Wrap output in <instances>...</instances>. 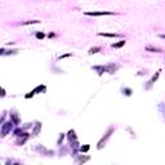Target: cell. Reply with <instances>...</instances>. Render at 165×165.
Returning <instances> with one entry per match:
<instances>
[{
  "label": "cell",
  "mask_w": 165,
  "mask_h": 165,
  "mask_svg": "<svg viewBox=\"0 0 165 165\" xmlns=\"http://www.w3.org/2000/svg\"><path fill=\"white\" fill-rule=\"evenodd\" d=\"M147 52H155V53H161V49L159 48H152V47H146Z\"/></svg>",
  "instance_id": "8fae6325"
},
{
  "label": "cell",
  "mask_w": 165,
  "mask_h": 165,
  "mask_svg": "<svg viewBox=\"0 0 165 165\" xmlns=\"http://www.w3.org/2000/svg\"><path fill=\"white\" fill-rule=\"evenodd\" d=\"M160 37H161V39H164V40H165V35H164V34H161V35H160Z\"/></svg>",
  "instance_id": "ffe728a7"
},
{
  "label": "cell",
  "mask_w": 165,
  "mask_h": 165,
  "mask_svg": "<svg viewBox=\"0 0 165 165\" xmlns=\"http://www.w3.org/2000/svg\"><path fill=\"white\" fill-rule=\"evenodd\" d=\"M44 36H45V35H44L43 32H37V34H36V37H37V39H43Z\"/></svg>",
  "instance_id": "e0dca14e"
},
{
  "label": "cell",
  "mask_w": 165,
  "mask_h": 165,
  "mask_svg": "<svg viewBox=\"0 0 165 165\" xmlns=\"http://www.w3.org/2000/svg\"><path fill=\"white\" fill-rule=\"evenodd\" d=\"M99 36H107V37H117L120 36L119 34H107V32H98Z\"/></svg>",
  "instance_id": "9c48e42d"
},
{
  "label": "cell",
  "mask_w": 165,
  "mask_h": 165,
  "mask_svg": "<svg viewBox=\"0 0 165 165\" xmlns=\"http://www.w3.org/2000/svg\"><path fill=\"white\" fill-rule=\"evenodd\" d=\"M36 23H40V21H39V19H34V21H25V22H22L21 25L26 26V25H36Z\"/></svg>",
  "instance_id": "ba28073f"
},
{
  "label": "cell",
  "mask_w": 165,
  "mask_h": 165,
  "mask_svg": "<svg viewBox=\"0 0 165 165\" xmlns=\"http://www.w3.org/2000/svg\"><path fill=\"white\" fill-rule=\"evenodd\" d=\"M12 124H14L13 121H9V123H3V125H1V137H5L6 134H8L10 130H12V128H13V125Z\"/></svg>",
  "instance_id": "7a4b0ae2"
},
{
  "label": "cell",
  "mask_w": 165,
  "mask_h": 165,
  "mask_svg": "<svg viewBox=\"0 0 165 165\" xmlns=\"http://www.w3.org/2000/svg\"><path fill=\"white\" fill-rule=\"evenodd\" d=\"M106 67H107V72L114 74V72L117 70V67H119V66H117V65H115V66H114V65H108V66H106Z\"/></svg>",
  "instance_id": "8992f818"
},
{
  "label": "cell",
  "mask_w": 165,
  "mask_h": 165,
  "mask_svg": "<svg viewBox=\"0 0 165 165\" xmlns=\"http://www.w3.org/2000/svg\"><path fill=\"white\" fill-rule=\"evenodd\" d=\"M86 16H112L116 14L114 12H107V10H101V12H85Z\"/></svg>",
  "instance_id": "3957f363"
},
{
  "label": "cell",
  "mask_w": 165,
  "mask_h": 165,
  "mask_svg": "<svg viewBox=\"0 0 165 165\" xmlns=\"http://www.w3.org/2000/svg\"><path fill=\"white\" fill-rule=\"evenodd\" d=\"M99 50H101V47H94V48H90V49H89V54H95V53H98Z\"/></svg>",
  "instance_id": "7c38bea8"
},
{
  "label": "cell",
  "mask_w": 165,
  "mask_h": 165,
  "mask_svg": "<svg viewBox=\"0 0 165 165\" xmlns=\"http://www.w3.org/2000/svg\"><path fill=\"white\" fill-rule=\"evenodd\" d=\"M70 56H72V54H65V56H61V57H59V59H62V58H65V57H70Z\"/></svg>",
  "instance_id": "d6986e66"
},
{
  "label": "cell",
  "mask_w": 165,
  "mask_h": 165,
  "mask_svg": "<svg viewBox=\"0 0 165 165\" xmlns=\"http://www.w3.org/2000/svg\"><path fill=\"white\" fill-rule=\"evenodd\" d=\"M112 132H114V128H110V129L107 130V133L104 134V137H103V138H102V139L98 142V146H97V148H98V150H101L102 147H104V146H106V142H107V141H108V138L111 137V133H112Z\"/></svg>",
  "instance_id": "6da1fadb"
},
{
  "label": "cell",
  "mask_w": 165,
  "mask_h": 165,
  "mask_svg": "<svg viewBox=\"0 0 165 165\" xmlns=\"http://www.w3.org/2000/svg\"><path fill=\"white\" fill-rule=\"evenodd\" d=\"M45 92V85H39V86H36L35 89H34V92L35 93H37V92Z\"/></svg>",
  "instance_id": "5bb4252c"
},
{
  "label": "cell",
  "mask_w": 165,
  "mask_h": 165,
  "mask_svg": "<svg viewBox=\"0 0 165 165\" xmlns=\"http://www.w3.org/2000/svg\"><path fill=\"white\" fill-rule=\"evenodd\" d=\"M123 90H125V94H126V95H130V94H132V90H130V89H128V88L123 89Z\"/></svg>",
  "instance_id": "ac0fdd59"
},
{
  "label": "cell",
  "mask_w": 165,
  "mask_h": 165,
  "mask_svg": "<svg viewBox=\"0 0 165 165\" xmlns=\"http://www.w3.org/2000/svg\"><path fill=\"white\" fill-rule=\"evenodd\" d=\"M88 150H89V145H85V146H81L80 147V151L81 152H86Z\"/></svg>",
  "instance_id": "2e32d148"
},
{
  "label": "cell",
  "mask_w": 165,
  "mask_h": 165,
  "mask_svg": "<svg viewBox=\"0 0 165 165\" xmlns=\"http://www.w3.org/2000/svg\"><path fill=\"white\" fill-rule=\"evenodd\" d=\"M92 69L98 72V75H102L103 72H107V67L106 66H93Z\"/></svg>",
  "instance_id": "5b68a950"
},
{
  "label": "cell",
  "mask_w": 165,
  "mask_h": 165,
  "mask_svg": "<svg viewBox=\"0 0 165 165\" xmlns=\"http://www.w3.org/2000/svg\"><path fill=\"white\" fill-rule=\"evenodd\" d=\"M160 72H161V70H159V71H157V72L154 75V76H152V79L148 81V85H146V89H150V88H151V85L154 84V82H156V80L159 79V76H160Z\"/></svg>",
  "instance_id": "277c9868"
},
{
  "label": "cell",
  "mask_w": 165,
  "mask_h": 165,
  "mask_svg": "<svg viewBox=\"0 0 165 165\" xmlns=\"http://www.w3.org/2000/svg\"><path fill=\"white\" fill-rule=\"evenodd\" d=\"M10 119H12V121L14 123V124H19V119H18V116H17V114H16V112H12V114H10Z\"/></svg>",
  "instance_id": "52a82bcc"
},
{
  "label": "cell",
  "mask_w": 165,
  "mask_h": 165,
  "mask_svg": "<svg viewBox=\"0 0 165 165\" xmlns=\"http://www.w3.org/2000/svg\"><path fill=\"white\" fill-rule=\"evenodd\" d=\"M25 133H22V130L21 129H16L14 130V136H17V137H19V136H23Z\"/></svg>",
  "instance_id": "9a60e30c"
},
{
  "label": "cell",
  "mask_w": 165,
  "mask_h": 165,
  "mask_svg": "<svg viewBox=\"0 0 165 165\" xmlns=\"http://www.w3.org/2000/svg\"><path fill=\"white\" fill-rule=\"evenodd\" d=\"M124 45H125V40H121V41H119V43L112 44V48H121Z\"/></svg>",
  "instance_id": "30bf717a"
},
{
  "label": "cell",
  "mask_w": 165,
  "mask_h": 165,
  "mask_svg": "<svg viewBox=\"0 0 165 165\" xmlns=\"http://www.w3.org/2000/svg\"><path fill=\"white\" fill-rule=\"evenodd\" d=\"M40 128H41V124H40V123H36V126H35V129H34V133H32V136H36V134L39 133Z\"/></svg>",
  "instance_id": "4fadbf2b"
}]
</instances>
